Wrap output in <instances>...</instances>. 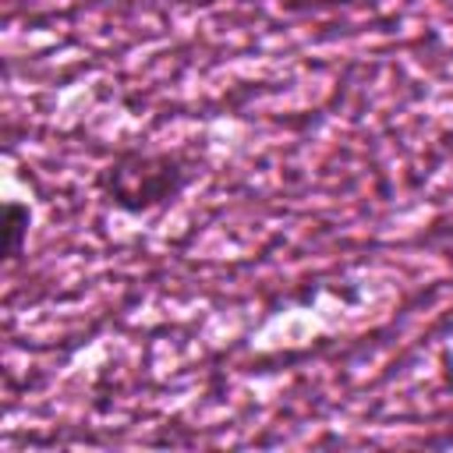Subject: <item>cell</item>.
I'll use <instances>...</instances> for the list:
<instances>
[{
	"mask_svg": "<svg viewBox=\"0 0 453 453\" xmlns=\"http://www.w3.org/2000/svg\"><path fill=\"white\" fill-rule=\"evenodd\" d=\"M28 226H32V209L18 198L4 202V262H18L28 241Z\"/></svg>",
	"mask_w": 453,
	"mask_h": 453,
	"instance_id": "7a4b0ae2",
	"label": "cell"
},
{
	"mask_svg": "<svg viewBox=\"0 0 453 453\" xmlns=\"http://www.w3.org/2000/svg\"><path fill=\"white\" fill-rule=\"evenodd\" d=\"M191 180H195V166L180 152H145V149H124L96 173V188L106 195L113 209L127 216H145L152 209L177 202Z\"/></svg>",
	"mask_w": 453,
	"mask_h": 453,
	"instance_id": "6da1fadb",
	"label": "cell"
}]
</instances>
